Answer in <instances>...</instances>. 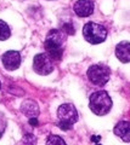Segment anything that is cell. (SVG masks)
<instances>
[{
    "instance_id": "6da1fadb",
    "label": "cell",
    "mask_w": 130,
    "mask_h": 145,
    "mask_svg": "<svg viewBox=\"0 0 130 145\" xmlns=\"http://www.w3.org/2000/svg\"><path fill=\"white\" fill-rule=\"evenodd\" d=\"M67 39V34L61 29H51L45 39V50L46 53L53 61H59L63 54V47Z\"/></svg>"
},
{
    "instance_id": "7a4b0ae2",
    "label": "cell",
    "mask_w": 130,
    "mask_h": 145,
    "mask_svg": "<svg viewBox=\"0 0 130 145\" xmlns=\"http://www.w3.org/2000/svg\"><path fill=\"white\" fill-rule=\"evenodd\" d=\"M89 108L95 115L102 116L108 114L112 109V99L106 91H97L90 96Z\"/></svg>"
},
{
    "instance_id": "3957f363",
    "label": "cell",
    "mask_w": 130,
    "mask_h": 145,
    "mask_svg": "<svg viewBox=\"0 0 130 145\" xmlns=\"http://www.w3.org/2000/svg\"><path fill=\"white\" fill-rule=\"evenodd\" d=\"M57 120H59V126L62 129L72 128L75 122L78 121V111L73 104L66 103L57 109Z\"/></svg>"
},
{
    "instance_id": "277c9868",
    "label": "cell",
    "mask_w": 130,
    "mask_h": 145,
    "mask_svg": "<svg viewBox=\"0 0 130 145\" xmlns=\"http://www.w3.org/2000/svg\"><path fill=\"white\" fill-rule=\"evenodd\" d=\"M84 39L89 44L97 45L104 42L107 38V29L102 24L95 23V22H88L83 28Z\"/></svg>"
},
{
    "instance_id": "5b68a950",
    "label": "cell",
    "mask_w": 130,
    "mask_h": 145,
    "mask_svg": "<svg viewBox=\"0 0 130 145\" xmlns=\"http://www.w3.org/2000/svg\"><path fill=\"white\" fill-rule=\"evenodd\" d=\"M88 79L96 86H105L110 80L111 70L104 64H94L88 69Z\"/></svg>"
},
{
    "instance_id": "8992f818",
    "label": "cell",
    "mask_w": 130,
    "mask_h": 145,
    "mask_svg": "<svg viewBox=\"0 0 130 145\" xmlns=\"http://www.w3.org/2000/svg\"><path fill=\"white\" fill-rule=\"evenodd\" d=\"M53 59L48 53H38L33 59V69L39 75H49L53 71Z\"/></svg>"
},
{
    "instance_id": "52a82bcc",
    "label": "cell",
    "mask_w": 130,
    "mask_h": 145,
    "mask_svg": "<svg viewBox=\"0 0 130 145\" xmlns=\"http://www.w3.org/2000/svg\"><path fill=\"white\" fill-rule=\"evenodd\" d=\"M21 61L22 58L18 51H7L1 57L3 65L5 67L6 70H10V71L18 69L21 65Z\"/></svg>"
},
{
    "instance_id": "ba28073f",
    "label": "cell",
    "mask_w": 130,
    "mask_h": 145,
    "mask_svg": "<svg viewBox=\"0 0 130 145\" xmlns=\"http://www.w3.org/2000/svg\"><path fill=\"white\" fill-rule=\"evenodd\" d=\"M94 1L92 0H78L75 1L73 10L79 17H89L94 12Z\"/></svg>"
},
{
    "instance_id": "9c48e42d",
    "label": "cell",
    "mask_w": 130,
    "mask_h": 145,
    "mask_svg": "<svg viewBox=\"0 0 130 145\" xmlns=\"http://www.w3.org/2000/svg\"><path fill=\"white\" fill-rule=\"evenodd\" d=\"M113 132L123 142L130 143V122L129 121H119L115 125Z\"/></svg>"
},
{
    "instance_id": "30bf717a",
    "label": "cell",
    "mask_w": 130,
    "mask_h": 145,
    "mask_svg": "<svg viewBox=\"0 0 130 145\" xmlns=\"http://www.w3.org/2000/svg\"><path fill=\"white\" fill-rule=\"evenodd\" d=\"M21 111L22 114L26 115L27 117H37L39 115V105L37 104V102L32 101V99H27L22 103L21 105Z\"/></svg>"
},
{
    "instance_id": "8fae6325",
    "label": "cell",
    "mask_w": 130,
    "mask_h": 145,
    "mask_svg": "<svg viewBox=\"0 0 130 145\" xmlns=\"http://www.w3.org/2000/svg\"><path fill=\"white\" fill-rule=\"evenodd\" d=\"M115 56L122 63L130 62V42L122 41L115 46Z\"/></svg>"
},
{
    "instance_id": "7c38bea8",
    "label": "cell",
    "mask_w": 130,
    "mask_h": 145,
    "mask_svg": "<svg viewBox=\"0 0 130 145\" xmlns=\"http://www.w3.org/2000/svg\"><path fill=\"white\" fill-rule=\"evenodd\" d=\"M11 35V30L10 27H9L4 21H0V40H7Z\"/></svg>"
},
{
    "instance_id": "4fadbf2b",
    "label": "cell",
    "mask_w": 130,
    "mask_h": 145,
    "mask_svg": "<svg viewBox=\"0 0 130 145\" xmlns=\"http://www.w3.org/2000/svg\"><path fill=\"white\" fill-rule=\"evenodd\" d=\"M46 145H66V143L59 135H50L46 140Z\"/></svg>"
},
{
    "instance_id": "5bb4252c",
    "label": "cell",
    "mask_w": 130,
    "mask_h": 145,
    "mask_svg": "<svg viewBox=\"0 0 130 145\" xmlns=\"http://www.w3.org/2000/svg\"><path fill=\"white\" fill-rule=\"evenodd\" d=\"M22 144L23 145H37V137L34 134H26L23 138H22Z\"/></svg>"
},
{
    "instance_id": "9a60e30c",
    "label": "cell",
    "mask_w": 130,
    "mask_h": 145,
    "mask_svg": "<svg viewBox=\"0 0 130 145\" xmlns=\"http://www.w3.org/2000/svg\"><path fill=\"white\" fill-rule=\"evenodd\" d=\"M62 30L65 31L67 35H74L75 34V29L72 23H65L63 27H62Z\"/></svg>"
},
{
    "instance_id": "2e32d148",
    "label": "cell",
    "mask_w": 130,
    "mask_h": 145,
    "mask_svg": "<svg viewBox=\"0 0 130 145\" xmlns=\"http://www.w3.org/2000/svg\"><path fill=\"white\" fill-rule=\"evenodd\" d=\"M5 128H6V120L4 119V116L1 114H0V137L3 135Z\"/></svg>"
},
{
    "instance_id": "e0dca14e",
    "label": "cell",
    "mask_w": 130,
    "mask_h": 145,
    "mask_svg": "<svg viewBox=\"0 0 130 145\" xmlns=\"http://www.w3.org/2000/svg\"><path fill=\"white\" fill-rule=\"evenodd\" d=\"M29 123H30V125H33V126H37V125H38V120H37V117H30Z\"/></svg>"
},
{
    "instance_id": "ac0fdd59",
    "label": "cell",
    "mask_w": 130,
    "mask_h": 145,
    "mask_svg": "<svg viewBox=\"0 0 130 145\" xmlns=\"http://www.w3.org/2000/svg\"><path fill=\"white\" fill-rule=\"evenodd\" d=\"M91 139H92V142H95V143H98V142H100V139H101V138H100V137H92Z\"/></svg>"
},
{
    "instance_id": "d6986e66",
    "label": "cell",
    "mask_w": 130,
    "mask_h": 145,
    "mask_svg": "<svg viewBox=\"0 0 130 145\" xmlns=\"http://www.w3.org/2000/svg\"><path fill=\"white\" fill-rule=\"evenodd\" d=\"M0 88H1V82H0Z\"/></svg>"
},
{
    "instance_id": "ffe728a7",
    "label": "cell",
    "mask_w": 130,
    "mask_h": 145,
    "mask_svg": "<svg viewBox=\"0 0 130 145\" xmlns=\"http://www.w3.org/2000/svg\"><path fill=\"white\" fill-rule=\"evenodd\" d=\"M97 145H101V144H97Z\"/></svg>"
}]
</instances>
